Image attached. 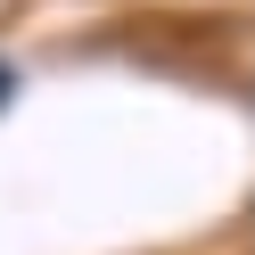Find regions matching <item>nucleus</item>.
Here are the masks:
<instances>
[{"instance_id":"nucleus-1","label":"nucleus","mask_w":255,"mask_h":255,"mask_svg":"<svg viewBox=\"0 0 255 255\" xmlns=\"http://www.w3.org/2000/svg\"><path fill=\"white\" fill-rule=\"evenodd\" d=\"M0 91H17V74H0Z\"/></svg>"}]
</instances>
